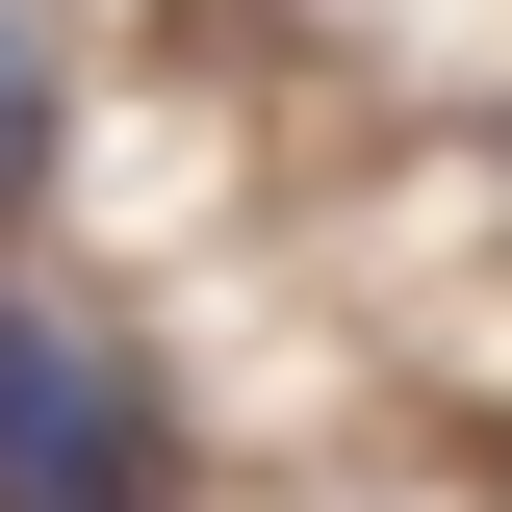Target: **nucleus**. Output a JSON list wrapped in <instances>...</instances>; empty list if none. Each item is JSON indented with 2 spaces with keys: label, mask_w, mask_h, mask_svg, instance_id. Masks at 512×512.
I'll return each instance as SVG.
<instances>
[{
  "label": "nucleus",
  "mask_w": 512,
  "mask_h": 512,
  "mask_svg": "<svg viewBox=\"0 0 512 512\" xmlns=\"http://www.w3.org/2000/svg\"><path fill=\"white\" fill-rule=\"evenodd\" d=\"M154 461H180V410H154L103 333L0 308V487H26V512H77V487H154Z\"/></svg>",
  "instance_id": "f257e3e1"
},
{
  "label": "nucleus",
  "mask_w": 512,
  "mask_h": 512,
  "mask_svg": "<svg viewBox=\"0 0 512 512\" xmlns=\"http://www.w3.org/2000/svg\"><path fill=\"white\" fill-rule=\"evenodd\" d=\"M26 154H52V52H26V0H0V205H26Z\"/></svg>",
  "instance_id": "f03ea898"
}]
</instances>
